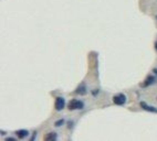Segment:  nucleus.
<instances>
[{
	"label": "nucleus",
	"mask_w": 157,
	"mask_h": 141,
	"mask_svg": "<svg viewBox=\"0 0 157 141\" xmlns=\"http://www.w3.org/2000/svg\"><path fill=\"white\" fill-rule=\"evenodd\" d=\"M83 103L81 102V100H77V99H73L71 100L70 103H69V109L71 110H75V109H82L83 108Z\"/></svg>",
	"instance_id": "obj_1"
},
{
	"label": "nucleus",
	"mask_w": 157,
	"mask_h": 141,
	"mask_svg": "<svg viewBox=\"0 0 157 141\" xmlns=\"http://www.w3.org/2000/svg\"><path fill=\"white\" fill-rule=\"evenodd\" d=\"M113 100H114V103L116 105H124L126 103V96L125 95H123V94H119V95H115V96L113 97Z\"/></svg>",
	"instance_id": "obj_2"
},
{
	"label": "nucleus",
	"mask_w": 157,
	"mask_h": 141,
	"mask_svg": "<svg viewBox=\"0 0 157 141\" xmlns=\"http://www.w3.org/2000/svg\"><path fill=\"white\" fill-rule=\"evenodd\" d=\"M64 106H65V100H64V98L58 97V98L55 99V109H57V110H62V109L64 108Z\"/></svg>",
	"instance_id": "obj_3"
},
{
	"label": "nucleus",
	"mask_w": 157,
	"mask_h": 141,
	"mask_svg": "<svg viewBox=\"0 0 157 141\" xmlns=\"http://www.w3.org/2000/svg\"><path fill=\"white\" fill-rule=\"evenodd\" d=\"M141 107L145 110H147V111H152V112H157V109L154 108V107H151V106L146 105L145 103H141Z\"/></svg>",
	"instance_id": "obj_4"
},
{
	"label": "nucleus",
	"mask_w": 157,
	"mask_h": 141,
	"mask_svg": "<svg viewBox=\"0 0 157 141\" xmlns=\"http://www.w3.org/2000/svg\"><path fill=\"white\" fill-rule=\"evenodd\" d=\"M16 133H17V136H18V137H19L20 139H22V138H26L27 136L29 135V132L27 131V130H17L16 131Z\"/></svg>",
	"instance_id": "obj_5"
},
{
	"label": "nucleus",
	"mask_w": 157,
	"mask_h": 141,
	"mask_svg": "<svg viewBox=\"0 0 157 141\" xmlns=\"http://www.w3.org/2000/svg\"><path fill=\"white\" fill-rule=\"evenodd\" d=\"M55 139H57V133H55V132H50L48 136H45L44 137V140H47V141L55 140Z\"/></svg>",
	"instance_id": "obj_6"
},
{
	"label": "nucleus",
	"mask_w": 157,
	"mask_h": 141,
	"mask_svg": "<svg viewBox=\"0 0 157 141\" xmlns=\"http://www.w3.org/2000/svg\"><path fill=\"white\" fill-rule=\"evenodd\" d=\"M153 83H154V77H153V76H148L147 78H146V82L143 84V86L146 87V86H148V85H151V84H153Z\"/></svg>",
	"instance_id": "obj_7"
},
{
	"label": "nucleus",
	"mask_w": 157,
	"mask_h": 141,
	"mask_svg": "<svg viewBox=\"0 0 157 141\" xmlns=\"http://www.w3.org/2000/svg\"><path fill=\"white\" fill-rule=\"evenodd\" d=\"M77 94H81V95H84V94H87V89H85V86H84V84H82L77 90Z\"/></svg>",
	"instance_id": "obj_8"
},
{
	"label": "nucleus",
	"mask_w": 157,
	"mask_h": 141,
	"mask_svg": "<svg viewBox=\"0 0 157 141\" xmlns=\"http://www.w3.org/2000/svg\"><path fill=\"white\" fill-rule=\"evenodd\" d=\"M61 124H63V120H59V121L57 122L55 125H57V126H61Z\"/></svg>",
	"instance_id": "obj_9"
},
{
	"label": "nucleus",
	"mask_w": 157,
	"mask_h": 141,
	"mask_svg": "<svg viewBox=\"0 0 157 141\" xmlns=\"http://www.w3.org/2000/svg\"><path fill=\"white\" fill-rule=\"evenodd\" d=\"M7 141H15L13 138H7Z\"/></svg>",
	"instance_id": "obj_10"
},
{
	"label": "nucleus",
	"mask_w": 157,
	"mask_h": 141,
	"mask_svg": "<svg viewBox=\"0 0 157 141\" xmlns=\"http://www.w3.org/2000/svg\"><path fill=\"white\" fill-rule=\"evenodd\" d=\"M156 50H157V43H156Z\"/></svg>",
	"instance_id": "obj_11"
}]
</instances>
